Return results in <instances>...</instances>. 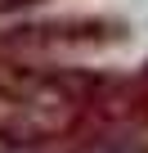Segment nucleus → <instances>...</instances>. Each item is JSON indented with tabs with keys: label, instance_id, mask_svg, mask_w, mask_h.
<instances>
[{
	"label": "nucleus",
	"instance_id": "nucleus-1",
	"mask_svg": "<svg viewBox=\"0 0 148 153\" xmlns=\"http://www.w3.org/2000/svg\"><path fill=\"white\" fill-rule=\"evenodd\" d=\"M108 104V81L45 59H0V149H40L77 135Z\"/></svg>",
	"mask_w": 148,
	"mask_h": 153
},
{
	"label": "nucleus",
	"instance_id": "nucleus-2",
	"mask_svg": "<svg viewBox=\"0 0 148 153\" xmlns=\"http://www.w3.org/2000/svg\"><path fill=\"white\" fill-rule=\"evenodd\" d=\"M126 32L121 23L108 18H63V23H27L0 36V54L9 59H45L58 63V54H85V50H108Z\"/></svg>",
	"mask_w": 148,
	"mask_h": 153
},
{
	"label": "nucleus",
	"instance_id": "nucleus-3",
	"mask_svg": "<svg viewBox=\"0 0 148 153\" xmlns=\"http://www.w3.org/2000/svg\"><path fill=\"white\" fill-rule=\"evenodd\" d=\"M32 5H45V0H0V14H14V9H32Z\"/></svg>",
	"mask_w": 148,
	"mask_h": 153
}]
</instances>
